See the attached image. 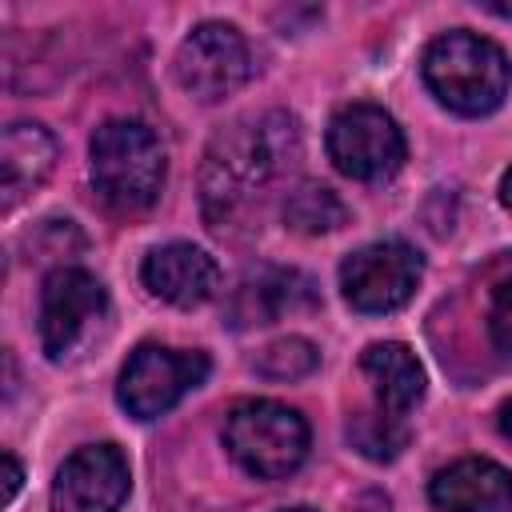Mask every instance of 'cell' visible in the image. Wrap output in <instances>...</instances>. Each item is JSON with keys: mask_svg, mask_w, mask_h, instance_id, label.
I'll return each mask as SVG.
<instances>
[{"mask_svg": "<svg viewBox=\"0 0 512 512\" xmlns=\"http://www.w3.org/2000/svg\"><path fill=\"white\" fill-rule=\"evenodd\" d=\"M296 120L284 112H268L260 120L232 124L220 132L204 156V216L224 224L244 200H252L276 172H284L296 156Z\"/></svg>", "mask_w": 512, "mask_h": 512, "instance_id": "1", "label": "cell"}, {"mask_svg": "<svg viewBox=\"0 0 512 512\" xmlns=\"http://www.w3.org/2000/svg\"><path fill=\"white\" fill-rule=\"evenodd\" d=\"M420 68L432 96L460 116H488L492 108H500L512 84V64L504 48L468 28L436 36Z\"/></svg>", "mask_w": 512, "mask_h": 512, "instance_id": "2", "label": "cell"}, {"mask_svg": "<svg viewBox=\"0 0 512 512\" xmlns=\"http://www.w3.org/2000/svg\"><path fill=\"white\" fill-rule=\"evenodd\" d=\"M88 156H92V188L112 212L132 216L156 204L168 160H164L160 136L148 124L124 120V116L104 120L92 132Z\"/></svg>", "mask_w": 512, "mask_h": 512, "instance_id": "3", "label": "cell"}, {"mask_svg": "<svg viewBox=\"0 0 512 512\" xmlns=\"http://www.w3.org/2000/svg\"><path fill=\"white\" fill-rule=\"evenodd\" d=\"M228 456L256 480H284L308 456V424L280 400H244L224 424Z\"/></svg>", "mask_w": 512, "mask_h": 512, "instance_id": "4", "label": "cell"}, {"mask_svg": "<svg viewBox=\"0 0 512 512\" xmlns=\"http://www.w3.org/2000/svg\"><path fill=\"white\" fill-rule=\"evenodd\" d=\"M208 376V356L204 352H180L164 344H140L116 384V396L128 416L136 420H156L168 408H176L192 388H200Z\"/></svg>", "mask_w": 512, "mask_h": 512, "instance_id": "5", "label": "cell"}, {"mask_svg": "<svg viewBox=\"0 0 512 512\" xmlns=\"http://www.w3.org/2000/svg\"><path fill=\"white\" fill-rule=\"evenodd\" d=\"M172 68H176V84L192 100L212 104V100H224V96H232L236 88L248 84L252 52H248V40L232 24L204 20L180 40Z\"/></svg>", "mask_w": 512, "mask_h": 512, "instance_id": "6", "label": "cell"}, {"mask_svg": "<svg viewBox=\"0 0 512 512\" xmlns=\"http://www.w3.org/2000/svg\"><path fill=\"white\" fill-rule=\"evenodd\" d=\"M328 156L352 180H388L404 164V132L376 104H348L328 120Z\"/></svg>", "mask_w": 512, "mask_h": 512, "instance_id": "7", "label": "cell"}, {"mask_svg": "<svg viewBox=\"0 0 512 512\" xmlns=\"http://www.w3.org/2000/svg\"><path fill=\"white\" fill-rule=\"evenodd\" d=\"M420 276H424V260L404 240L364 244L360 252H352L340 264L344 300L356 312H368V316L396 312L400 304H408L412 292H416V284H420Z\"/></svg>", "mask_w": 512, "mask_h": 512, "instance_id": "8", "label": "cell"}, {"mask_svg": "<svg viewBox=\"0 0 512 512\" xmlns=\"http://www.w3.org/2000/svg\"><path fill=\"white\" fill-rule=\"evenodd\" d=\"M108 292L84 268H56L40 288V344L48 360H64L104 316Z\"/></svg>", "mask_w": 512, "mask_h": 512, "instance_id": "9", "label": "cell"}, {"mask_svg": "<svg viewBox=\"0 0 512 512\" xmlns=\"http://www.w3.org/2000/svg\"><path fill=\"white\" fill-rule=\"evenodd\" d=\"M128 484V460L116 444L76 448L52 480V512H116Z\"/></svg>", "mask_w": 512, "mask_h": 512, "instance_id": "10", "label": "cell"}, {"mask_svg": "<svg viewBox=\"0 0 512 512\" xmlns=\"http://www.w3.org/2000/svg\"><path fill=\"white\" fill-rule=\"evenodd\" d=\"M140 280L156 300L176 304V308H196V304L216 296L220 268L204 248L172 240V244H160L144 256Z\"/></svg>", "mask_w": 512, "mask_h": 512, "instance_id": "11", "label": "cell"}, {"mask_svg": "<svg viewBox=\"0 0 512 512\" xmlns=\"http://www.w3.org/2000/svg\"><path fill=\"white\" fill-rule=\"evenodd\" d=\"M440 512H512V472L484 456H464L440 468L428 484Z\"/></svg>", "mask_w": 512, "mask_h": 512, "instance_id": "12", "label": "cell"}, {"mask_svg": "<svg viewBox=\"0 0 512 512\" xmlns=\"http://www.w3.org/2000/svg\"><path fill=\"white\" fill-rule=\"evenodd\" d=\"M56 164V140L48 136V128L16 120L4 128L0 136V192H4V208H12L20 196H28L36 184H44V176Z\"/></svg>", "mask_w": 512, "mask_h": 512, "instance_id": "13", "label": "cell"}, {"mask_svg": "<svg viewBox=\"0 0 512 512\" xmlns=\"http://www.w3.org/2000/svg\"><path fill=\"white\" fill-rule=\"evenodd\" d=\"M360 372L372 380L376 408H384L392 416H404L424 396V368L412 356V348H404L396 340L368 344L360 356Z\"/></svg>", "mask_w": 512, "mask_h": 512, "instance_id": "14", "label": "cell"}, {"mask_svg": "<svg viewBox=\"0 0 512 512\" xmlns=\"http://www.w3.org/2000/svg\"><path fill=\"white\" fill-rule=\"evenodd\" d=\"M312 304H316L312 280L300 276V272H292V268H288V272H284V268L264 272V276L256 280V288L244 284V292H240V312L248 316V324H272V320H280L284 312L312 308Z\"/></svg>", "mask_w": 512, "mask_h": 512, "instance_id": "15", "label": "cell"}, {"mask_svg": "<svg viewBox=\"0 0 512 512\" xmlns=\"http://www.w3.org/2000/svg\"><path fill=\"white\" fill-rule=\"evenodd\" d=\"M344 220H348L344 200H340L332 188H324V184L304 180V184H296V188L288 192V200H284V224L296 228V232H304V236L332 232V228H340Z\"/></svg>", "mask_w": 512, "mask_h": 512, "instance_id": "16", "label": "cell"}, {"mask_svg": "<svg viewBox=\"0 0 512 512\" xmlns=\"http://www.w3.org/2000/svg\"><path fill=\"white\" fill-rule=\"evenodd\" d=\"M348 440L368 460H396L408 444V424H404V416H392L384 408L360 412V416L348 420Z\"/></svg>", "mask_w": 512, "mask_h": 512, "instance_id": "17", "label": "cell"}, {"mask_svg": "<svg viewBox=\"0 0 512 512\" xmlns=\"http://www.w3.org/2000/svg\"><path fill=\"white\" fill-rule=\"evenodd\" d=\"M320 364V352L304 336H284L256 356V372L268 380H300Z\"/></svg>", "mask_w": 512, "mask_h": 512, "instance_id": "18", "label": "cell"}, {"mask_svg": "<svg viewBox=\"0 0 512 512\" xmlns=\"http://www.w3.org/2000/svg\"><path fill=\"white\" fill-rule=\"evenodd\" d=\"M488 328H492V340L504 356H512V280H504L496 292H492V308H488Z\"/></svg>", "mask_w": 512, "mask_h": 512, "instance_id": "19", "label": "cell"}, {"mask_svg": "<svg viewBox=\"0 0 512 512\" xmlns=\"http://www.w3.org/2000/svg\"><path fill=\"white\" fill-rule=\"evenodd\" d=\"M0 464H4V504L16 496V488H20V480H24V472H20V464H16V456L12 452H4L0 456Z\"/></svg>", "mask_w": 512, "mask_h": 512, "instance_id": "20", "label": "cell"}, {"mask_svg": "<svg viewBox=\"0 0 512 512\" xmlns=\"http://www.w3.org/2000/svg\"><path fill=\"white\" fill-rule=\"evenodd\" d=\"M500 204L512 212V168L504 172V180H500Z\"/></svg>", "mask_w": 512, "mask_h": 512, "instance_id": "21", "label": "cell"}, {"mask_svg": "<svg viewBox=\"0 0 512 512\" xmlns=\"http://www.w3.org/2000/svg\"><path fill=\"white\" fill-rule=\"evenodd\" d=\"M500 432H504V436L512 440V400H508V404L500 408Z\"/></svg>", "mask_w": 512, "mask_h": 512, "instance_id": "22", "label": "cell"}, {"mask_svg": "<svg viewBox=\"0 0 512 512\" xmlns=\"http://www.w3.org/2000/svg\"><path fill=\"white\" fill-rule=\"evenodd\" d=\"M488 12H496V16H504V20H512V4H484Z\"/></svg>", "mask_w": 512, "mask_h": 512, "instance_id": "23", "label": "cell"}, {"mask_svg": "<svg viewBox=\"0 0 512 512\" xmlns=\"http://www.w3.org/2000/svg\"><path fill=\"white\" fill-rule=\"evenodd\" d=\"M284 512H312V508H284Z\"/></svg>", "mask_w": 512, "mask_h": 512, "instance_id": "24", "label": "cell"}]
</instances>
